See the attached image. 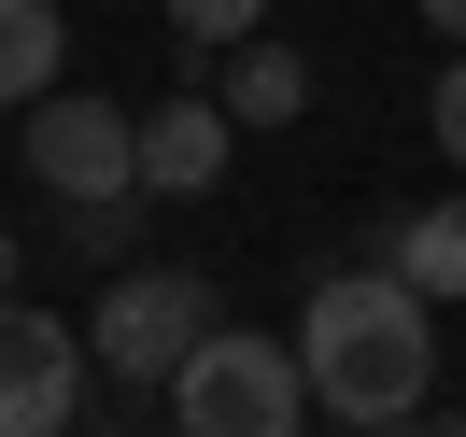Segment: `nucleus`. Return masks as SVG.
<instances>
[{"instance_id":"f257e3e1","label":"nucleus","mask_w":466,"mask_h":437,"mask_svg":"<svg viewBox=\"0 0 466 437\" xmlns=\"http://www.w3.org/2000/svg\"><path fill=\"white\" fill-rule=\"evenodd\" d=\"M297 367H311V409H339V423H410L438 395V311L381 254L325 268L311 311H297Z\"/></svg>"},{"instance_id":"f03ea898","label":"nucleus","mask_w":466,"mask_h":437,"mask_svg":"<svg viewBox=\"0 0 466 437\" xmlns=\"http://www.w3.org/2000/svg\"><path fill=\"white\" fill-rule=\"evenodd\" d=\"M297 423H311V367H297V339H240V324H212V339L170 367V437H297Z\"/></svg>"},{"instance_id":"7ed1b4c3","label":"nucleus","mask_w":466,"mask_h":437,"mask_svg":"<svg viewBox=\"0 0 466 437\" xmlns=\"http://www.w3.org/2000/svg\"><path fill=\"white\" fill-rule=\"evenodd\" d=\"M212 283L198 268H114L99 283V324H86V353H99V381H127V395H156V381L184 367V353L212 339Z\"/></svg>"},{"instance_id":"20e7f679","label":"nucleus","mask_w":466,"mask_h":437,"mask_svg":"<svg viewBox=\"0 0 466 437\" xmlns=\"http://www.w3.org/2000/svg\"><path fill=\"white\" fill-rule=\"evenodd\" d=\"M29 170H43V198H127V184H142V114H127V99H43L29 114Z\"/></svg>"},{"instance_id":"39448f33","label":"nucleus","mask_w":466,"mask_h":437,"mask_svg":"<svg viewBox=\"0 0 466 437\" xmlns=\"http://www.w3.org/2000/svg\"><path fill=\"white\" fill-rule=\"evenodd\" d=\"M86 367H99V353L71 339L57 311L0 296V437H71V409H86Z\"/></svg>"},{"instance_id":"423d86ee","label":"nucleus","mask_w":466,"mask_h":437,"mask_svg":"<svg viewBox=\"0 0 466 437\" xmlns=\"http://www.w3.org/2000/svg\"><path fill=\"white\" fill-rule=\"evenodd\" d=\"M227 155H240L227 99H156V114H142V198H212Z\"/></svg>"},{"instance_id":"0eeeda50","label":"nucleus","mask_w":466,"mask_h":437,"mask_svg":"<svg viewBox=\"0 0 466 437\" xmlns=\"http://www.w3.org/2000/svg\"><path fill=\"white\" fill-rule=\"evenodd\" d=\"M381 268H396L424 311L466 296V198H424V212H381Z\"/></svg>"},{"instance_id":"6e6552de","label":"nucleus","mask_w":466,"mask_h":437,"mask_svg":"<svg viewBox=\"0 0 466 437\" xmlns=\"http://www.w3.org/2000/svg\"><path fill=\"white\" fill-rule=\"evenodd\" d=\"M212 99H227L240 127H297V114H311V57L255 29V43H227V85H212Z\"/></svg>"},{"instance_id":"1a4fd4ad","label":"nucleus","mask_w":466,"mask_h":437,"mask_svg":"<svg viewBox=\"0 0 466 437\" xmlns=\"http://www.w3.org/2000/svg\"><path fill=\"white\" fill-rule=\"evenodd\" d=\"M57 57H71L57 0H0V114H43L57 99Z\"/></svg>"},{"instance_id":"9d476101","label":"nucleus","mask_w":466,"mask_h":437,"mask_svg":"<svg viewBox=\"0 0 466 437\" xmlns=\"http://www.w3.org/2000/svg\"><path fill=\"white\" fill-rule=\"evenodd\" d=\"M57 240H71L86 268H142V254H127V240H142V184H127V198H71Z\"/></svg>"},{"instance_id":"9b49d317","label":"nucleus","mask_w":466,"mask_h":437,"mask_svg":"<svg viewBox=\"0 0 466 437\" xmlns=\"http://www.w3.org/2000/svg\"><path fill=\"white\" fill-rule=\"evenodd\" d=\"M156 15H170L198 57H227V43H255V15H268V0H156Z\"/></svg>"},{"instance_id":"f8f14e48","label":"nucleus","mask_w":466,"mask_h":437,"mask_svg":"<svg viewBox=\"0 0 466 437\" xmlns=\"http://www.w3.org/2000/svg\"><path fill=\"white\" fill-rule=\"evenodd\" d=\"M424 114H438V155H452V170H466V57L438 71V99H424Z\"/></svg>"},{"instance_id":"ddd939ff","label":"nucleus","mask_w":466,"mask_h":437,"mask_svg":"<svg viewBox=\"0 0 466 437\" xmlns=\"http://www.w3.org/2000/svg\"><path fill=\"white\" fill-rule=\"evenodd\" d=\"M424 29H438V43H452V57H466V0H424Z\"/></svg>"},{"instance_id":"4468645a","label":"nucleus","mask_w":466,"mask_h":437,"mask_svg":"<svg viewBox=\"0 0 466 437\" xmlns=\"http://www.w3.org/2000/svg\"><path fill=\"white\" fill-rule=\"evenodd\" d=\"M353 437H466V423H424V409H410V423H353Z\"/></svg>"},{"instance_id":"2eb2a0df","label":"nucleus","mask_w":466,"mask_h":437,"mask_svg":"<svg viewBox=\"0 0 466 437\" xmlns=\"http://www.w3.org/2000/svg\"><path fill=\"white\" fill-rule=\"evenodd\" d=\"M0 296H15V226H0Z\"/></svg>"}]
</instances>
